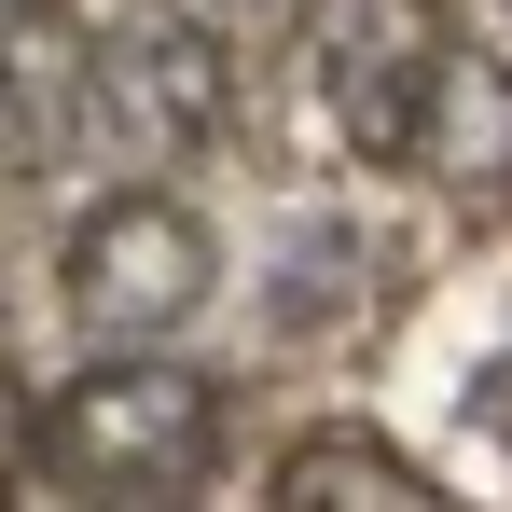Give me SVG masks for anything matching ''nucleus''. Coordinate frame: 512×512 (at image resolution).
<instances>
[{
	"label": "nucleus",
	"instance_id": "423d86ee",
	"mask_svg": "<svg viewBox=\"0 0 512 512\" xmlns=\"http://www.w3.org/2000/svg\"><path fill=\"white\" fill-rule=\"evenodd\" d=\"M84 70H97V56L70 42V14H56V0H14V167H56Z\"/></svg>",
	"mask_w": 512,
	"mask_h": 512
},
{
	"label": "nucleus",
	"instance_id": "f03ea898",
	"mask_svg": "<svg viewBox=\"0 0 512 512\" xmlns=\"http://www.w3.org/2000/svg\"><path fill=\"white\" fill-rule=\"evenodd\" d=\"M222 291V250H208V222L180 208V194H97L84 222H70V250H56V305L84 319L97 346H167L194 305Z\"/></svg>",
	"mask_w": 512,
	"mask_h": 512
},
{
	"label": "nucleus",
	"instance_id": "f257e3e1",
	"mask_svg": "<svg viewBox=\"0 0 512 512\" xmlns=\"http://www.w3.org/2000/svg\"><path fill=\"white\" fill-rule=\"evenodd\" d=\"M14 457L42 485H70V499H180L222 457V388L194 360H167V346H125V360L70 374L42 416L14 429Z\"/></svg>",
	"mask_w": 512,
	"mask_h": 512
},
{
	"label": "nucleus",
	"instance_id": "0eeeda50",
	"mask_svg": "<svg viewBox=\"0 0 512 512\" xmlns=\"http://www.w3.org/2000/svg\"><path fill=\"white\" fill-rule=\"evenodd\" d=\"M429 180H512V70H485L471 42H457V70H443V111H429Z\"/></svg>",
	"mask_w": 512,
	"mask_h": 512
},
{
	"label": "nucleus",
	"instance_id": "7ed1b4c3",
	"mask_svg": "<svg viewBox=\"0 0 512 512\" xmlns=\"http://www.w3.org/2000/svg\"><path fill=\"white\" fill-rule=\"evenodd\" d=\"M443 70H457V14L443 0H319V97H333L346 153L416 167L429 111H443Z\"/></svg>",
	"mask_w": 512,
	"mask_h": 512
},
{
	"label": "nucleus",
	"instance_id": "39448f33",
	"mask_svg": "<svg viewBox=\"0 0 512 512\" xmlns=\"http://www.w3.org/2000/svg\"><path fill=\"white\" fill-rule=\"evenodd\" d=\"M277 512H429V471L374 429H305L277 457Z\"/></svg>",
	"mask_w": 512,
	"mask_h": 512
},
{
	"label": "nucleus",
	"instance_id": "20e7f679",
	"mask_svg": "<svg viewBox=\"0 0 512 512\" xmlns=\"http://www.w3.org/2000/svg\"><path fill=\"white\" fill-rule=\"evenodd\" d=\"M97 97H111V125H125L139 153H208V139L236 125V56H222L194 14H139V28L97 56Z\"/></svg>",
	"mask_w": 512,
	"mask_h": 512
},
{
	"label": "nucleus",
	"instance_id": "6e6552de",
	"mask_svg": "<svg viewBox=\"0 0 512 512\" xmlns=\"http://www.w3.org/2000/svg\"><path fill=\"white\" fill-rule=\"evenodd\" d=\"M485 416H499V443H512V360H499V374H485Z\"/></svg>",
	"mask_w": 512,
	"mask_h": 512
}]
</instances>
